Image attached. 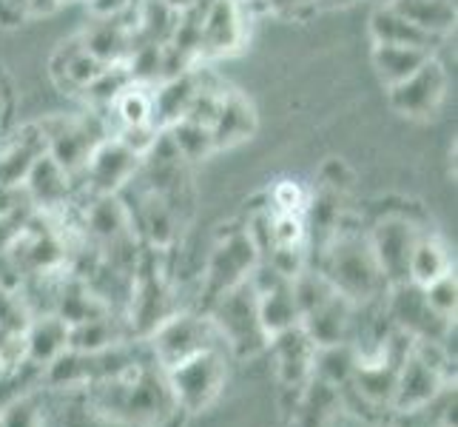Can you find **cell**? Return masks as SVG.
Wrapping results in <instances>:
<instances>
[{
  "mask_svg": "<svg viewBox=\"0 0 458 427\" xmlns=\"http://www.w3.org/2000/svg\"><path fill=\"white\" fill-rule=\"evenodd\" d=\"M438 342H421L413 339V347L399 365L396 376V393H393V416H410V414H424L430 405L438 402L441 393L447 390L450 373L445 365H438L433 359V351Z\"/></svg>",
  "mask_w": 458,
  "mask_h": 427,
  "instance_id": "277c9868",
  "label": "cell"
},
{
  "mask_svg": "<svg viewBox=\"0 0 458 427\" xmlns=\"http://www.w3.org/2000/svg\"><path fill=\"white\" fill-rule=\"evenodd\" d=\"M0 427H49V410L40 402L38 388L0 405Z\"/></svg>",
  "mask_w": 458,
  "mask_h": 427,
  "instance_id": "83f0119b",
  "label": "cell"
},
{
  "mask_svg": "<svg viewBox=\"0 0 458 427\" xmlns=\"http://www.w3.org/2000/svg\"><path fill=\"white\" fill-rule=\"evenodd\" d=\"M69 46H72V52L66 55V63H63V69H57V72L66 74V83H69L72 89L86 91V89L100 77V72L106 69V63H100L98 57H91V55L83 49V43H81V40H74V43H69Z\"/></svg>",
  "mask_w": 458,
  "mask_h": 427,
  "instance_id": "f546056e",
  "label": "cell"
},
{
  "mask_svg": "<svg viewBox=\"0 0 458 427\" xmlns=\"http://www.w3.org/2000/svg\"><path fill=\"white\" fill-rule=\"evenodd\" d=\"M89 427H134V424H125V422H117V419H108V416H98L91 410V419H89Z\"/></svg>",
  "mask_w": 458,
  "mask_h": 427,
  "instance_id": "74e56055",
  "label": "cell"
},
{
  "mask_svg": "<svg viewBox=\"0 0 458 427\" xmlns=\"http://www.w3.org/2000/svg\"><path fill=\"white\" fill-rule=\"evenodd\" d=\"M305 217L302 214H288V211H274L271 214V248L276 245H305Z\"/></svg>",
  "mask_w": 458,
  "mask_h": 427,
  "instance_id": "d6a6232c",
  "label": "cell"
},
{
  "mask_svg": "<svg viewBox=\"0 0 458 427\" xmlns=\"http://www.w3.org/2000/svg\"><path fill=\"white\" fill-rule=\"evenodd\" d=\"M447 271H453V254L447 243L436 234L421 231L407 260V282L416 285V288H428L430 282L445 277Z\"/></svg>",
  "mask_w": 458,
  "mask_h": 427,
  "instance_id": "e0dca14e",
  "label": "cell"
},
{
  "mask_svg": "<svg viewBox=\"0 0 458 427\" xmlns=\"http://www.w3.org/2000/svg\"><path fill=\"white\" fill-rule=\"evenodd\" d=\"M140 163H143V157L134 154L123 140H103L91 151L83 174L94 194H117L123 185L131 183Z\"/></svg>",
  "mask_w": 458,
  "mask_h": 427,
  "instance_id": "8fae6325",
  "label": "cell"
},
{
  "mask_svg": "<svg viewBox=\"0 0 458 427\" xmlns=\"http://www.w3.org/2000/svg\"><path fill=\"white\" fill-rule=\"evenodd\" d=\"M245 38L242 0H214L199 18V55H225Z\"/></svg>",
  "mask_w": 458,
  "mask_h": 427,
  "instance_id": "7c38bea8",
  "label": "cell"
},
{
  "mask_svg": "<svg viewBox=\"0 0 458 427\" xmlns=\"http://www.w3.org/2000/svg\"><path fill=\"white\" fill-rule=\"evenodd\" d=\"M69 183L72 177L63 171L49 154H40L31 171L26 174V197L31 202V209H43V211H55L63 209L69 200Z\"/></svg>",
  "mask_w": 458,
  "mask_h": 427,
  "instance_id": "5bb4252c",
  "label": "cell"
},
{
  "mask_svg": "<svg viewBox=\"0 0 458 427\" xmlns=\"http://www.w3.org/2000/svg\"><path fill=\"white\" fill-rule=\"evenodd\" d=\"M370 35L373 43H390V46H416V49L433 52V46L441 40L436 35H428L419 26H413L407 18H402L399 12H393L390 6L376 9L370 18Z\"/></svg>",
  "mask_w": 458,
  "mask_h": 427,
  "instance_id": "44dd1931",
  "label": "cell"
},
{
  "mask_svg": "<svg viewBox=\"0 0 458 427\" xmlns=\"http://www.w3.org/2000/svg\"><path fill=\"white\" fill-rule=\"evenodd\" d=\"M129 4L131 0H91V12L98 14V18H117Z\"/></svg>",
  "mask_w": 458,
  "mask_h": 427,
  "instance_id": "d590c367",
  "label": "cell"
},
{
  "mask_svg": "<svg viewBox=\"0 0 458 427\" xmlns=\"http://www.w3.org/2000/svg\"><path fill=\"white\" fill-rule=\"evenodd\" d=\"M112 106H114L117 117L123 120V125L154 123V91H148V86H143V83L125 86Z\"/></svg>",
  "mask_w": 458,
  "mask_h": 427,
  "instance_id": "f1b7e54d",
  "label": "cell"
},
{
  "mask_svg": "<svg viewBox=\"0 0 458 427\" xmlns=\"http://www.w3.org/2000/svg\"><path fill=\"white\" fill-rule=\"evenodd\" d=\"M265 351H271L276 376L282 388L288 390H305L308 382L313 379L316 368V342L308 337V330L302 325H293L288 330H282L274 339H267Z\"/></svg>",
  "mask_w": 458,
  "mask_h": 427,
  "instance_id": "30bf717a",
  "label": "cell"
},
{
  "mask_svg": "<svg viewBox=\"0 0 458 427\" xmlns=\"http://www.w3.org/2000/svg\"><path fill=\"white\" fill-rule=\"evenodd\" d=\"M248 4H254V0H248Z\"/></svg>",
  "mask_w": 458,
  "mask_h": 427,
  "instance_id": "60d3db41",
  "label": "cell"
},
{
  "mask_svg": "<svg viewBox=\"0 0 458 427\" xmlns=\"http://www.w3.org/2000/svg\"><path fill=\"white\" fill-rule=\"evenodd\" d=\"M208 316L228 354L245 359L262 354L267 347L257 313V291L250 288V279H245L242 285H236V288L225 294H219L211 303Z\"/></svg>",
  "mask_w": 458,
  "mask_h": 427,
  "instance_id": "5b68a950",
  "label": "cell"
},
{
  "mask_svg": "<svg viewBox=\"0 0 458 427\" xmlns=\"http://www.w3.org/2000/svg\"><path fill=\"white\" fill-rule=\"evenodd\" d=\"M257 129V115L254 106L248 103L245 94L240 91H223V100H219L216 117L211 123V137H214V149H228L236 142L248 140Z\"/></svg>",
  "mask_w": 458,
  "mask_h": 427,
  "instance_id": "9a60e30c",
  "label": "cell"
},
{
  "mask_svg": "<svg viewBox=\"0 0 458 427\" xmlns=\"http://www.w3.org/2000/svg\"><path fill=\"white\" fill-rule=\"evenodd\" d=\"M424 294V303H428L438 316L445 320H453L455 316V303H458V285H455V268L447 271L445 277H438L436 282H430L428 288H421Z\"/></svg>",
  "mask_w": 458,
  "mask_h": 427,
  "instance_id": "1f68e13d",
  "label": "cell"
},
{
  "mask_svg": "<svg viewBox=\"0 0 458 427\" xmlns=\"http://www.w3.org/2000/svg\"><path fill=\"white\" fill-rule=\"evenodd\" d=\"M83 49L98 57L106 66H114V63H125L131 52V38L129 29H125L117 18H98L81 38Z\"/></svg>",
  "mask_w": 458,
  "mask_h": 427,
  "instance_id": "ac0fdd59",
  "label": "cell"
},
{
  "mask_svg": "<svg viewBox=\"0 0 458 427\" xmlns=\"http://www.w3.org/2000/svg\"><path fill=\"white\" fill-rule=\"evenodd\" d=\"M259 248L250 240L248 228L231 231L225 240H219L214 254L208 260V268H205V294L214 303L219 294H225L236 285H242L254 268L259 265Z\"/></svg>",
  "mask_w": 458,
  "mask_h": 427,
  "instance_id": "8992f818",
  "label": "cell"
},
{
  "mask_svg": "<svg viewBox=\"0 0 458 427\" xmlns=\"http://www.w3.org/2000/svg\"><path fill=\"white\" fill-rule=\"evenodd\" d=\"M46 151V137L38 129H29L26 137L18 142H12L4 151H0V185L4 188H18L26 183V174L31 171L38 157Z\"/></svg>",
  "mask_w": 458,
  "mask_h": 427,
  "instance_id": "7402d4cb",
  "label": "cell"
},
{
  "mask_svg": "<svg viewBox=\"0 0 458 427\" xmlns=\"http://www.w3.org/2000/svg\"><path fill=\"white\" fill-rule=\"evenodd\" d=\"M433 57L428 49H416V46H390V43H373V66L378 77L385 81V86H396L407 81L416 69H421L424 63Z\"/></svg>",
  "mask_w": 458,
  "mask_h": 427,
  "instance_id": "603a6c76",
  "label": "cell"
},
{
  "mask_svg": "<svg viewBox=\"0 0 458 427\" xmlns=\"http://www.w3.org/2000/svg\"><path fill=\"white\" fill-rule=\"evenodd\" d=\"M174 407L182 416H202L219 402L228 385V351L225 345H214L177 368L163 373Z\"/></svg>",
  "mask_w": 458,
  "mask_h": 427,
  "instance_id": "7a4b0ae2",
  "label": "cell"
},
{
  "mask_svg": "<svg viewBox=\"0 0 458 427\" xmlns=\"http://www.w3.org/2000/svg\"><path fill=\"white\" fill-rule=\"evenodd\" d=\"M353 313H356V305L351 299H344L339 291H334L327 299H322L319 305L305 311L299 325L308 330V337L316 342V347H327V345L351 342Z\"/></svg>",
  "mask_w": 458,
  "mask_h": 427,
  "instance_id": "4fadbf2b",
  "label": "cell"
},
{
  "mask_svg": "<svg viewBox=\"0 0 458 427\" xmlns=\"http://www.w3.org/2000/svg\"><path fill=\"white\" fill-rule=\"evenodd\" d=\"M305 192L299 188V183L291 180H282L274 188V211H288V214H302L305 211Z\"/></svg>",
  "mask_w": 458,
  "mask_h": 427,
  "instance_id": "836d02e7",
  "label": "cell"
},
{
  "mask_svg": "<svg viewBox=\"0 0 458 427\" xmlns=\"http://www.w3.org/2000/svg\"><path fill=\"white\" fill-rule=\"evenodd\" d=\"M168 140L174 151L180 154V160H202V157H208L214 149V137H211V125H205L199 120H191V117H180L174 120L168 129H165Z\"/></svg>",
  "mask_w": 458,
  "mask_h": 427,
  "instance_id": "484cf974",
  "label": "cell"
},
{
  "mask_svg": "<svg viewBox=\"0 0 458 427\" xmlns=\"http://www.w3.org/2000/svg\"><path fill=\"white\" fill-rule=\"evenodd\" d=\"M393 12H399L413 26L436 38H445L455 26V4L453 0H393Z\"/></svg>",
  "mask_w": 458,
  "mask_h": 427,
  "instance_id": "cb8c5ba5",
  "label": "cell"
},
{
  "mask_svg": "<svg viewBox=\"0 0 458 427\" xmlns=\"http://www.w3.org/2000/svg\"><path fill=\"white\" fill-rule=\"evenodd\" d=\"M0 112H4V106H0ZM0 117H4V115H0Z\"/></svg>",
  "mask_w": 458,
  "mask_h": 427,
  "instance_id": "ab89813d",
  "label": "cell"
},
{
  "mask_svg": "<svg viewBox=\"0 0 458 427\" xmlns=\"http://www.w3.org/2000/svg\"><path fill=\"white\" fill-rule=\"evenodd\" d=\"M123 345V334L112 313L94 316V320L69 325V347L81 354H103L108 347Z\"/></svg>",
  "mask_w": 458,
  "mask_h": 427,
  "instance_id": "d4e9b609",
  "label": "cell"
},
{
  "mask_svg": "<svg viewBox=\"0 0 458 427\" xmlns=\"http://www.w3.org/2000/svg\"><path fill=\"white\" fill-rule=\"evenodd\" d=\"M265 4L279 14H299L302 9L313 6V0H265Z\"/></svg>",
  "mask_w": 458,
  "mask_h": 427,
  "instance_id": "8d00e7d4",
  "label": "cell"
},
{
  "mask_svg": "<svg viewBox=\"0 0 458 427\" xmlns=\"http://www.w3.org/2000/svg\"><path fill=\"white\" fill-rule=\"evenodd\" d=\"M31 12H40V0H0V23H18Z\"/></svg>",
  "mask_w": 458,
  "mask_h": 427,
  "instance_id": "e575fe53",
  "label": "cell"
},
{
  "mask_svg": "<svg viewBox=\"0 0 458 427\" xmlns=\"http://www.w3.org/2000/svg\"><path fill=\"white\" fill-rule=\"evenodd\" d=\"M148 345V356L163 373L177 368L180 362L191 359L202 351H208L214 345H223L216 328L211 322L208 313H191V311H180V313H168L165 320H160L151 334L146 337Z\"/></svg>",
  "mask_w": 458,
  "mask_h": 427,
  "instance_id": "3957f363",
  "label": "cell"
},
{
  "mask_svg": "<svg viewBox=\"0 0 458 427\" xmlns=\"http://www.w3.org/2000/svg\"><path fill=\"white\" fill-rule=\"evenodd\" d=\"M387 91H390V106L396 108L399 115L413 117V120L433 117L438 112L441 100H445L447 72L436 57H430L421 69L410 74L407 81L390 86Z\"/></svg>",
  "mask_w": 458,
  "mask_h": 427,
  "instance_id": "9c48e42d",
  "label": "cell"
},
{
  "mask_svg": "<svg viewBox=\"0 0 458 427\" xmlns=\"http://www.w3.org/2000/svg\"><path fill=\"white\" fill-rule=\"evenodd\" d=\"M40 132L46 137V154L74 177L77 171L83 174L91 151L106 140L103 132L89 120H60V123H40Z\"/></svg>",
  "mask_w": 458,
  "mask_h": 427,
  "instance_id": "ba28073f",
  "label": "cell"
},
{
  "mask_svg": "<svg viewBox=\"0 0 458 427\" xmlns=\"http://www.w3.org/2000/svg\"><path fill=\"white\" fill-rule=\"evenodd\" d=\"M419 236H421V228L407 217L378 219L373 231L368 234L370 251H373L378 268H382L390 288L393 285L407 282V260H410V251H413Z\"/></svg>",
  "mask_w": 458,
  "mask_h": 427,
  "instance_id": "52a82bcc",
  "label": "cell"
},
{
  "mask_svg": "<svg viewBox=\"0 0 458 427\" xmlns=\"http://www.w3.org/2000/svg\"><path fill=\"white\" fill-rule=\"evenodd\" d=\"M319 274L334 285L344 299H351L356 308L378 303V299L387 296L390 291L382 268H378L370 251L368 234L351 231L342 223L330 231Z\"/></svg>",
  "mask_w": 458,
  "mask_h": 427,
  "instance_id": "6da1fadb",
  "label": "cell"
},
{
  "mask_svg": "<svg viewBox=\"0 0 458 427\" xmlns=\"http://www.w3.org/2000/svg\"><path fill=\"white\" fill-rule=\"evenodd\" d=\"M86 231L100 240L103 245H112L123 236H131V217L117 194H98L94 205L86 211Z\"/></svg>",
  "mask_w": 458,
  "mask_h": 427,
  "instance_id": "ffe728a7",
  "label": "cell"
},
{
  "mask_svg": "<svg viewBox=\"0 0 458 427\" xmlns=\"http://www.w3.org/2000/svg\"><path fill=\"white\" fill-rule=\"evenodd\" d=\"M165 4L174 9V12H185V9H191V6H197L199 0H165Z\"/></svg>",
  "mask_w": 458,
  "mask_h": 427,
  "instance_id": "f35d334b",
  "label": "cell"
},
{
  "mask_svg": "<svg viewBox=\"0 0 458 427\" xmlns=\"http://www.w3.org/2000/svg\"><path fill=\"white\" fill-rule=\"evenodd\" d=\"M356 368V347L353 342H339V345H327L316 351V368L313 379L342 390L347 385V379L353 376Z\"/></svg>",
  "mask_w": 458,
  "mask_h": 427,
  "instance_id": "4316f807",
  "label": "cell"
},
{
  "mask_svg": "<svg viewBox=\"0 0 458 427\" xmlns=\"http://www.w3.org/2000/svg\"><path fill=\"white\" fill-rule=\"evenodd\" d=\"M197 89H199V83L191 72L160 81V86L154 89V125L157 129H168L174 120H180L188 112V106H191Z\"/></svg>",
  "mask_w": 458,
  "mask_h": 427,
  "instance_id": "d6986e66",
  "label": "cell"
},
{
  "mask_svg": "<svg viewBox=\"0 0 458 427\" xmlns=\"http://www.w3.org/2000/svg\"><path fill=\"white\" fill-rule=\"evenodd\" d=\"M143 228L148 231L154 245H168L174 240V209L163 194H151L143 209Z\"/></svg>",
  "mask_w": 458,
  "mask_h": 427,
  "instance_id": "4dcf8cb0",
  "label": "cell"
},
{
  "mask_svg": "<svg viewBox=\"0 0 458 427\" xmlns=\"http://www.w3.org/2000/svg\"><path fill=\"white\" fill-rule=\"evenodd\" d=\"M69 347V322L57 313L31 316L26 328V354L35 368H46Z\"/></svg>",
  "mask_w": 458,
  "mask_h": 427,
  "instance_id": "2e32d148",
  "label": "cell"
}]
</instances>
